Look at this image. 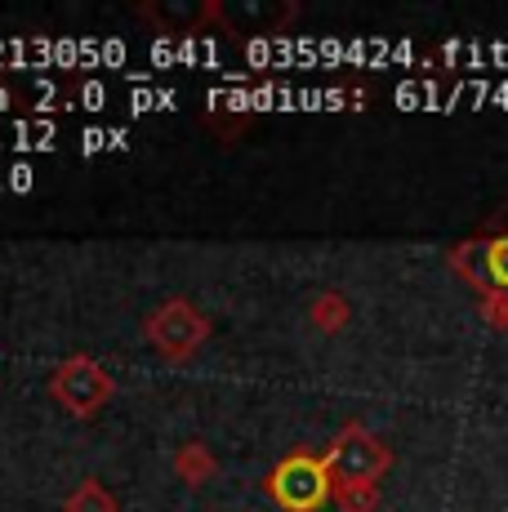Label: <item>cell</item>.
Here are the masks:
<instances>
[{
  "label": "cell",
  "mask_w": 508,
  "mask_h": 512,
  "mask_svg": "<svg viewBox=\"0 0 508 512\" xmlns=\"http://www.w3.org/2000/svg\"><path fill=\"white\" fill-rule=\"evenodd\" d=\"M174 472H179L188 486H201V481H210L219 464H214V450L205 446V441H183L179 450H174Z\"/></svg>",
  "instance_id": "obj_7"
},
{
  "label": "cell",
  "mask_w": 508,
  "mask_h": 512,
  "mask_svg": "<svg viewBox=\"0 0 508 512\" xmlns=\"http://www.w3.org/2000/svg\"><path fill=\"white\" fill-rule=\"evenodd\" d=\"M308 321L321 334H339L348 321H353V303H348V294H339V290H321L317 299L308 303Z\"/></svg>",
  "instance_id": "obj_6"
},
{
  "label": "cell",
  "mask_w": 508,
  "mask_h": 512,
  "mask_svg": "<svg viewBox=\"0 0 508 512\" xmlns=\"http://www.w3.org/2000/svg\"><path fill=\"white\" fill-rule=\"evenodd\" d=\"M321 455H326L335 481H384V472L393 468V450H388L384 441L357 419L344 423Z\"/></svg>",
  "instance_id": "obj_4"
},
{
  "label": "cell",
  "mask_w": 508,
  "mask_h": 512,
  "mask_svg": "<svg viewBox=\"0 0 508 512\" xmlns=\"http://www.w3.org/2000/svg\"><path fill=\"white\" fill-rule=\"evenodd\" d=\"M446 263L464 285H473L477 294L508 290V232L473 236L446 250Z\"/></svg>",
  "instance_id": "obj_5"
},
{
  "label": "cell",
  "mask_w": 508,
  "mask_h": 512,
  "mask_svg": "<svg viewBox=\"0 0 508 512\" xmlns=\"http://www.w3.org/2000/svg\"><path fill=\"white\" fill-rule=\"evenodd\" d=\"M339 512H379V481H335Z\"/></svg>",
  "instance_id": "obj_9"
},
{
  "label": "cell",
  "mask_w": 508,
  "mask_h": 512,
  "mask_svg": "<svg viewBox=\"0 0 508 512\" xmlns=\"http://www.w3.org/2000/svg\"><path fill=\"white\" fill-rule=\"evenodd\" d=\"M63 512H121V504H116V495L99 477H85V481H76V490L63 499Z\"/></svg>",
  "instance_id": "obj_8"
},
{
  "label": "cell",
  "mask_w": 508,
  "mask_h": 512,
  "mask_svg": "<svg viewBox=\"0 0 508 512\" xmlns=\"http://www.w3.org/2000/svg\"><path fill=\"white\" fill-rule=\"evenodd\" d=\"M477 312L491 330H508V290H491V294H477Z\"/></svg>",
  "instance_id": "obj_10"
},
{
  "label": "cell",
  "mask_w": 508,
  "mask_h": 512,
  "mask_svg": "<svg viewBox=\"0 0 508 512\" xmlns=\"http://www.w3.org/2000/svg\"><path fill=\"white\" fill-rule=\"evenodd\" d=\"M143 339H148L165 361H188L192 352L210 339V317H205L192 299L179 294V299H165L148 312V321H143Z\"/></svg>",
  "instance_id": "obj_3"
},
{
  "label": "cell",
  "mask_w": 508,
  "mask_h": 512,
  "mask_svg": "<svg viewBox=\"0 0 508 512\" xmlns=\"http://www.w3.org/2000/svg\"><path fill=\"white\" fill-rule=\"evenodd\" d=\"M50 392H54V401L67 410V415L94 419L107 401L116 397V379H112V370H107L99 357H90V352H72V357H63L54 366Z\"/></svg>",
  "instance_id": "obj_2"
},
{
  "label": "cell",
  "mask_w": 508,
  "mask_h": 512,
  "mask_svg": "<svg viewBox=\"0 0 508 512\" xmlns=\"http://www.w3.org/2000/svg\"><path fill=\"white\" fill-rule=\"evenodd\" d=\"M263 495L281 512H321L326 504H335V472H330L326 455L290 450V455L277 459V468L263 477Z\"/></svg>",
  "instance_id": "obj_1"
}]
</instances>
